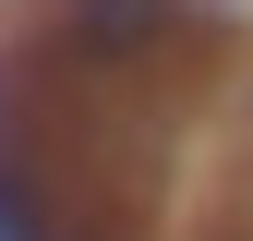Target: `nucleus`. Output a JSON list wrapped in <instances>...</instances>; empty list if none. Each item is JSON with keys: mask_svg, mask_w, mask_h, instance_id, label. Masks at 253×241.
Returning a JSON list of instances; mask_svg holds the SVG:
<instances>
[{"mask_svg": "<svg viewBox=\"0 0 253 241\" xmlns=\"http://www.w3.org/2000/svg\"><path fill=\"white\" fill-rule=\"evenodd\" d=\"M145 37H169V0H73V48H97V60H133Z\"/></svg>", "mask_w": 253, "mask_h": 241, "instance_id": "nucleus-1", "label": "nucleus"}]
</instances>
